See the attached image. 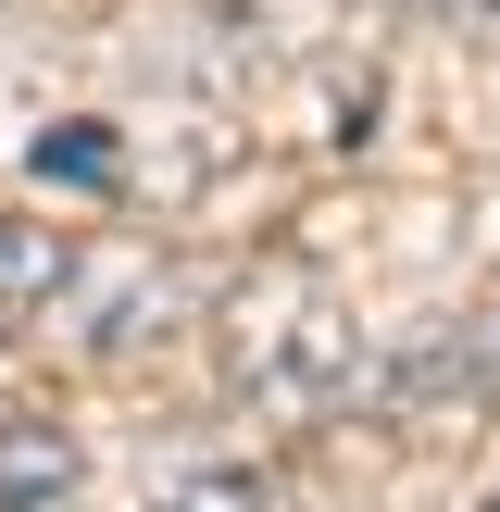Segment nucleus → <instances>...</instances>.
<instances>
[{"label": "nucleus", "instance_id": "f257e3e1", "mask_svg": "<svg viewBox=\"0 0 500 512\" xmlns=\"http://www.w3.org/2000/svg\"><path fill=\"white\" fill-rule=\"evenodd\" d=\"M238 388L275 400V413H325L350 388V325L300 313V325H238Z\"/></svg>", "mask_w": 500, "mask_h": 512}, {"label": "nucleus", "instance_id": "f03ea898", "mask_svg": "<svg viewBox=\"0 0 500 512\" xmlns=\"http://www.w3.org/2000/svg\"><path fill=\"white\" fill-rule=\"evenodd\" d=\"M88 475H75L63 425H0V512H75Z\"/></svg>", "mask_w": 500, "mask_h": 512}, {"label": "nucleus", "instance_id": "7ed1b4c3", "mask_svg": "<svg viewBox=\"0 0 500 512\" xmlns=\"http://www.w3.org/2000/svg\"><path fill=\"white\" fill-rule=\"evenodd\" d=\"M63 275H75V238H63V225H0V313H38L50 325Z\"/></svg>", "mask_w": 500, "mask_h": 512}, {"label": "nucleus", "instance_id": "20e7f679", "mask_svg": "<svg viewBox=\"0 0 500 512\" xmlns=\"http://www.w3.org/2000/svg\"><path fill=\"white\" fill-rule=\"evenodd\" d=\"M163 512H263V475H200V488H175Z\"/></svg>", "mask_w": 500, "mask_h": 512}, {"label": "nucleus", "instance_id": "39448f33", "mask_svg": "<svg viewBox=\"0 0 500 512\" xmlns=\"http://www.w3.org/2000/svg\"><path fill=\"white\" fill-rule=\"evenodd\" d=\"M38 163L75 175V188H100V175H113V150H100V138H63V150H38Z\"/></svg>", "mask_w": 500, "mask_h": 512}, {"label": "nucleus", "instance_id": "423d86ee", "mask_svg": "<svg viewBox=\"0 0 500 512\" xmlns=\"http://www.w3.org/2000/svg\"><path fill=\"white\" fill-rule=\"evenodd\" d=\"M425 13H500V0H425Z\"/></svg>", "mask_w": 500, "mask_h": 512}, {"label": "nucleus", "instance_id": "0eeeda50", "mask_svg": "<svg viewBox=\"0 0 500 512\" xmlns=\"http://www.w3.org/2000/svg\"><path fill=\"white\" fill-rule=\"evenodd\" d=\"M488 512H500V500H488Z\"/></svg>", "mask_w": 500, "mask_h": 512}]
</instances>
